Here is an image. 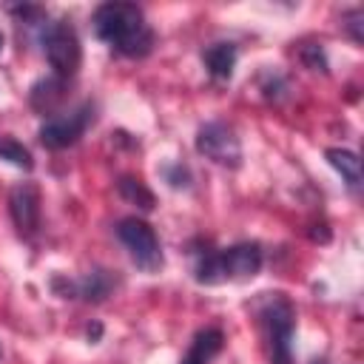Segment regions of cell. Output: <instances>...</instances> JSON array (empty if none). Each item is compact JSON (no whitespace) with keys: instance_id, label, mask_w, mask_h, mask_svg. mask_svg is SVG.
Instances as JSON below:
<instances>
[{"instance_id":"obj_1","label":"cell","mask_w":364,"mask_h":364,"mask_svg":"<svg viewBox=\"0 0 364 364\" xmlns=\"http://www.w3.org/2000/svg\"><path fill=\"white\" fill-rule=\"evenodd\" d=\"M91 23L97 37L125 57H145L154 48V31L136 3H102Z\"/></svg>"},{"instance_id":"obj_2","label":"cell","mask_w":364,"mask_h":364,"mask_svg":"<svg viewBox=\"0 0 364 364\" xmlns=\"http://www.w3.org/2000/svg\"><path fill=\"white\" fill-rule=\"evenodd\" d=\"M259 324L267 338L270 364H293V330H296V310L290 299L282 293H267L259 307Z\"/></svg>"},{"instance_id":"obj_3","label":"cell","mask_w":364,"mask_h":364,"mask_svg":"<svg viewBox=\"0 0 364 364\" xmlns=\"http://www.w3.org/2000/svg\"><path fill=\"white\" fill-rule=\"evenodd\" d=\"M43 51H46L48 65L54 68V77H60V80H68L71 74H77V68L82 63L80 37H77V31L68 20H54V23L46 26Z\"/></svg>"},{"instance_id":"obj_4","label":"cell","mask_w":364,"mask_h":364,"mask_svg":"<svg viewBox=\"0 0 364 364\" xmlns=\"http://www.w3.org/2000/svg\"><path fill=\"white\" fill-rule=\"evenodd\" d=\"M117 236H119V242L125 245V250L131 253V259L139 270L156 273L162 267V262H165L162 259V245H159L154 228L145 219H139V216L119 219L117 222Z\"/></svg>"},{"instance_id":"obj_5","label":"cell","mask_w":364,"mask_h":364,"mask_svg":"<svg viewBox=\"0 0 364 364\" xmlns=\"http://www.w3.org/2000/svg\"><path fill=\"white\" fill-rule=\"evenodd\" d=\"M196 151L216 162V165H225V168H239L242 165V142L236 136V131L228 125V122H205L199 131H196Z\"/></svg>"},{"instance_id":"obj_6","label":"cell","mask_w":364,"mask_h":364,"mask_svg":"<svg viewBox=\"0 0 364 364\" xmlns=\"http://www.w3.org/2000/svg\"><path fill=\"white\" fill-rule=\"evenodd\" d=\"M91 119H94V108L91 105H80L71 114L51 117V119H46L40 125V142L48 151H63V148L74 145L85 134V128L91 125Z\"/></svg>"},{"instance_id":"obj_7","label":"cell","mask_w":364,"mask_h":364,"mask_svg":"<svg viewBox=\"0 0 364 364\" xmlns=\"http://www.w3.org/2000/svg\"><path fill=\"white\" fill-rule=\"evenodd\" d=\"M9 213L23 236H31L40 228V191L31 182L11 188L9 193Z\"/></svg>"},{"instance_id":"obj_8","label":"cell","mask_w":364,"mask_h":364,"mask_svg":"<svg viewBox=\"0 0 364 364\" xmlns=\"http://www.w3.org/2000/svg\"><path fill=\"white\" fill-rule=\"evenodd\" d=\"M262 247L256 242H239L233 247L222 250V267H225V279L228 282H242V279H253L262 270Z\"/></svg>"},{"instance_id":"obj_9","label":"cell","mask_w":364,"mask_h":364,"mask_svg":"<svg viewBox=\"0 0 364 364\" xmlns=\"http://www.w3.org/2000/svg\"><path fill=\"white\" fill-rule=\"evenodd\" d=\"M222 344H225L222 330L219 327H205L193 336L188 353L182 355V364H210L222 353Z\"/></svg>"},{"instance_id":"obj_10","label":"cell","mask_w":364,"mask_h":364,"mask_svg":"<svg viewBox=\"0 0 364 364\" xmlns=\"http://www.w3.org/2000/svg\"><path fill=\"white\" fill-rule=\"evenodd\" d=\"M202 63L216 80H230L236 68V46L233 43H213L202 51Z\"/></svg>"},{"instance_id":"obj_11","label":"cell","mask_w":364,"mask_h":364,"mask_svg":"<svg viewBox=\"0 0 364 364\" xmlns=\"http://www.w3.org/2000/svg\"><path fill=\"white\" fill-rule=\"evenodd\" d=\"M74 287V296H82L85 301H102L111 287H114V279L108 276V270H88L82 279L71 282Z\"/></svg>"},{"instance_id":"obj_12","label":"cell","mask_w":364,"mask_h":364,"mask_svg":"<svg viewBox=\"0 0 364 364\" xmlns=\"http://www.w3.org/2000/svg\"><path fill=\"white\" fill-rule=\"evenodd\" d=\"M60 100H63V80H60V77H48V80H40V82L31 85L28 102H31V108H37L40 114L54 111Z\"/></svg>"},{"instance_id":"obj_13","label":"cell","mask_w":364,"mask_h":364,"mask_svg":"<svg viewBox=\"0 0 364 364\" xmlns=\"http://www.w3.org/2000/svg\"><path fill=\"white\" fill-rule=\"evenodd\" d=\"M327 162L347 179V185L350 188H358L361 185V159H358V154H353V151H347V148H327Z\"/></svg>"},{"instance_id":"obj_14","label":"cell","mask_w":364,"mask_h":364,"mask_svg":"<svg viewBox=\"0 0 364 364\" xmlns=\"http://www.w3.org/2000/svg\"><path fill=\"white\" fill-rule=\"evenodd\" d=\"M117 191H119V196H122L125 202L136 205L139 210H154V205H156V196H154V193L145 188V182L136 179V176H119Z\"/></svg>"},{"instance_id":"obj_15","label":"cell","mask_w":364,"mask_h":364,"mask_svg":"<svg viewBox=\"0 0 364 364\" xmlns=\"http://www.w3.org/2000/svg\"><path fill=\"white\" fill-rule=\"evenodd\" d=\"M0 159L17 165V168H23V171H31V168H34V159H31L28 148L20 145V142L11 139V136H0Z\"/></svg>"},{"instance_id":"obj_16","label":"cell","mask_w":364,"mask_h":364,"mask_svg":"<svg viewBox=\"0 0 364 364\" xmlns=\"http://www.w3.org/2000/svg\"><path fill=\"white\" fill-rule=\"evenodd\" d=\"M299 57H301V63H304L310 71H321V74H327V57H324V48H321V46L307 43V46H301Z\"/></svg>"},{"instance_id":"obj_17","label":"cell","mask_w":364,"mask_h":364,"mask_svg":"<svg viewBox=\"0 0 364 364\" xmlns=\"http://www.w3.org/2000/svg\"><path fill=\"white\" fill-rule=\"evenodd\" d=\"M341 23H344L347 34L353 37V43H364V28H361V23H364V11H361V9H350V11H344Z\"/></svg>"},{"instance_id":"obj_18","label":"cell","mask_w":364,"mask_h":364,"mask_svg":"<svg viewBox=\"0 0 364 364\" xmlns=\"http://www.w3.org/2000/svg\"><path fill=\"white\" fill-rule=\"evenodd\" d=\"M165 179L171 188H188L191 185V171L185 165H168L165 168Z\"/></svg>"},{"instance_id":"obj_19","label":"cell","mask_w":364,"mask_h":364,"mask_svg":"<svg viewBox=\"0 0 364 364\" xmlns=\"http://www.w3.org/2000/svg\"><path fill=\"white\" fill-rule=\"evenodd\" d=\"M0 48H3V34H0Z\"/></svg>"},{"instance_id":"obj_20","label":"cell","mask_w":364,"mask_h":364,"mask_svg":"<svg viewBox=\"0 0 364 364\" xmlns=\"http://www.w3.org/2000/svg\"><path fill=\"white\" fill-rule=\"evenodd\" d=\"M316 364H321V361H316Z\"/></svg>"}]
</instances>
